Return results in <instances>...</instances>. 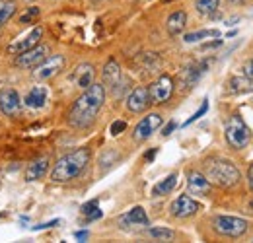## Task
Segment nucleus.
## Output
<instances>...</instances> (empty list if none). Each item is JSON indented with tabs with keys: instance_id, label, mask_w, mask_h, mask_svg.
<instances>
[{
	"instance_id": "1",
	"label": "nucleus",
	"mask_w": 253,
	"mask_h": 243,
	"mask_svg": "<svg viewBox=\"0 0 253 243\" xmlns=\"http://www.w3.org/2000/svg\"><path fill=\"white\" fill-rule=\"evenodd\" d=\"M103 101H105V86L92 84L90 88H86L84 93L74 101V105L68 113L70 124L72 126H88L99 113Z\"/></svg>"
},
{
	"instance_id": "2",
	"label": "nucleus",
	"mask_w": 253,
	"mask_h": 243,
	"mask_svg": "<svg viewBox=\"0 0 253 243\" xmlns=\"http://www.w3.org/2000/svg\"><path fill=\"white\" fill-rule=\"evenodd\" d=\"M88 162H90L88 148H78L74 152L66 154V156H63L55 163V167L51 171V179L55 183L72 181V179H76L84 171V167L88 165Z\"/></svg>"
},
{
	"instance_id": "3",
	"label": "nucleus",
	"mask_w": 253,
	"mask_h": 243,
	"mask_svg": "<svg viewBox=\"0 0 253 243\" xmlns=\"http://www.w3.org/2000/svg\"><path fill=\"white\" fill-rule=\"evenodd\" d=\"M240 169L230 160H212L207 163V179L218 187H236L240 183Z\"/></svg>"
},
{
	"instance_id": "4",
	"label": "nucleus",
	"mask_w": 253,
	"mask_h": 243,
	"mask_svg": "<svg viewBox=\"0 0 253 243\" xmlns=\"http://www.w3.org/2000/svg\"><path fill=\"white\" fill-rule=\"evenodd\" d=\"M224 132H226V140H228V144H230L232 148H236V150H242V148H246V146L250 144L252 132H250L248 124L242 121L238 115L232 117V119L228 121Z\"/></svg>"
},
{
	"instance_id": "5",
	"label": "nucleus",
	"mask_w": 253,
	"mask_h": 243,
	"mask_svg": "<svg viewBox=\"0 0 253 243\" xmlns=\"http://www.w3.org/2000/svg\"><path fill=\"white\" fill-rule=\"evenodd\" d=\"M212 228L216 234L226 238H240L248 232V220L238 216H216L212 220Z\"/></svg>"
},
{
	"instance_id": "6",
	"label": "nucleus",
	"mask_w": 253,
	"mask_h": 243,
	"mask_svg": "<svg viewBox=\"0 0 253 243\" xmlns=\"http://www.w3.org/2000/svg\"><path fill=\"white\" fill-rule=\"evenodd\" d=\"M63 68H64V57L63 55H53V57H47L45 61L39 62L33 68V78L37 82H45V80H51L53 76H57Z\"/></svg>"
},
{
	"instance_id": "7",
	"label": "nucleus",
	"mask_w": 253,
	"mask_h": 243,
	"mask_svg": "<svg viewBox=\"0 0 253 243\" xmlns=\"http://www.w3.org/2000/svg\"><path fill=\"white\" fill-rule=\"evenodd\" d=\"M49 57V47L47 45H35L32 49L20 53L16 57V64L22 68H35L39 62H43Z\"/></svg>"
},
{
	"instance_id": "8",
	"label": "nucleus",
	"mask_w": 253,
	"mask_h": 243,
	"mask_svg": "<svg viewBox=\"0 0 253 243\" xmlns=\"http://www.w3.org/2000/svg\"><path fill=\"white\" fill-rule=\"evenodd\" d=\"M173 93V80L169 76H160L158 80L148 88L150 103H166Z\"/></svg>"
},
{
	"instance_id": "9",
	"label": "nucleus",
	"mask_w": 253,
	"mask_h": 243,
	"mask_svg": "<svg viewBox=\"0 0 253 243\" xmlns=\"http://www.w3.org/2000/svg\"><path fill=\"white\" fill-rule=\"evenodd\" d=\"M160 124H162V115H160V113H150V115H146L142 121H138V124L134 126V134H132L134 140L142 142V140L150 138Z\"/></svg>"
},
{
	"instance_id": "10",
	"label": "nucleus",
	"mask_w": 253,
	"mask_h": 243,
	"mask_svg": "<svg viewBox=\"0 0 253 243\" xmlns=\"http://www.w3.org/2000/svg\"><path fill=\"white\" fill-rule=\"evenodd\" d=\"M41 37H43V28H41V26H39V28H33L26 37H22V39L14 41L12 45H8V53H12V55H20V53L32 49V47H35V45H39Z\"/></svg>"
},
{
	"instance_id": "11",
	"label": "nucleus",
	"mask_w": 253,
	"mask_h": 243,
	"mask_svg": "<svg viewBox=\"0 0 253 243\" xmlns=\"http://www.w3.org/2000/svg\"><path fill=\"white\" fill-rule=\"evenodd\" d=\"M197 210H199V202L193 201L189 195L177 197V199L171 202V206H169V212H171V216H175V218H189V216H193Z\"/></svg>"
},
{
	"instance_id": "12",
	"label": "nucleus",
	"mask_w": 253,
	"mask_h": 243,
	"mask_svg": "<svg viewBox=\"0 0 253 243\" xmlns=\"http://www.w3.org/2000/svg\"><path fill=\"white\" fill-rule=\"evenodd\" d=\"M94 76H95L94 66L88 64V62H82V64H78V66L74 68V72L70 74V80L74 82L76 88L86 90V88H90V86L94 84Z\"/></svg>"
},
{
	"instance_id": "13",
	"label": "nucleus",
	"mask_w": 253,
	"mask_h": 243,
	"mask_svg": "<svg viewBox=\"0 0 253 243\" xmlns=\"http://www.w3.org/2000/svg\"><path fill=\"white\" fill-rule=\"evenodd\" d=\"M148 105H150V95H148V88H144V86L134 88L126 97V107L132 113H142Z\"/></svg>"
},
{
	"instance_id": "14",
	"label": "nucleus",
	"mask_w": 253,
	"mask_h": 243,
	"mask_svg": "<svg viewBox=\"0 0 253 243\" xmlns=\"http://www.w3.org/2000/svg\"><path fill=\"white\" fill-rule=\"evenodd\" d=\"M20 107H22V99H20L18 91L12 90V88L0 91V111L4 115L12 117V115H16L20 111Z\"/></svg>"
},
{
	"instance_id": "15",
	"label": "nucleus",
	"mask_w": 253,
	"mask_h": 243,
	"mask_svg": "<svg viewBox=\"0 0 253 243\" xmlns=\"http://www.w3.org/2000/svg\"><path fill=\"white\" fill-rule=\"evenodd\" d=\"M119 224L123 228H144V226H150V220L142 206H134L119 218Z\"/></svg>"
},
{
	"instance_id": "16",
	"label": "nucleus",
	"mask_w": 253,
	"mask_h": 243,
	"mask_svg": "<svg viewBox=\"0 0 253 243\" xmlns=\"http://www.w3.org/2000/svg\"><path fill=\"white\" fill-rule=\"evenodd\" d=\"M191 195H209L211 193V181L201 173V171H191L187 175Z\"/></svg>"
},
{
	"instance_id": "17",
	"label": "nucleus",
	"mask_w": 253,
	"mask_h": 243,
	"mask_svg": "<svg viewBox=\"0 0 253 243\" xmlns=\"http://www.w3.org/2000/svg\"><path fill=\"white\" fill-rule=\"evenodd\" d=\"M119 80H121V68L115 59H109L107 64L103 66V84L107 88H113L119 84Z\"/></svg>"
},
{
	"instance_id": "18",
	"label": "nucleus",
	"mask_w": 253,
	"mask_h": 243,
	"mask_svg": "<svg viewBox=\"0 0 253 243\" xmlns=\"http://www.w3.org/2000/svg\"><path fill=\"white\" fill-rule=\"evenodd\" d=\"M49 169V158H39L32 162L26 169V181H35V179H41Z\"/></svg>"
},
{
	"instance_id": "19",
	"label": "nucleus",
	"mask_w": 253,
	"mask_h": 243,
	"mask_svg": "<svg viewBox=\"0 0 253 243\" xmlns=\"http://www.w3.org/2000/svg\"><path fill=\"white\" fill-rule=\"evenodd\" d=\"M185 24H187V14L183 10H177V12L169 14V18L166 22V28L169 31V35H179L185 30Z\"/></svg>"
},
{
	"instance_id": "20",
	"label": "nucleus",
	"mask_w": 253,
	"mask_h": 243,
	"mask_svg": "<svg viewBox=\"0 0 253 243\" xmlns=\"http://www.w3.org/2000/svg\"><path fill=\"white\" fill-rule=\"evenodd\" d=\"M45 101H47V90H45L43 86H35V88L24 97V103H26L28 107H32V109L43 107Z\"/></svg>"
},
{
	"instance_id": "21",
	"label": "nucleus",
	"mask_w": 253,
	"mask_h": 243,
	"mask_svg": "<svg viewBox=\"0 0 253 243\" xmlns=\"http://www.w3.org/2000/svg\"><path fill=\"white\" fill-rule=\"evenodd\" d=\"M205 68H207V62H201V64H193L189 66L183 74H181V80H183V84H185V88H189L193 86L201 76H203V72H205Z\"/></svg>"
},
{
	"instance_id": "22",
	"label": "nucleus",
	"mask_w": 253,
	"mask_h": 243,
	"mask_svg": "<svg viewBox=\"0 0 253 243\" xmlns=\"http://www.w3.org/2000/svg\"><path fill=\"white\" fill-rule=\"evenodd\" d=\"M175 183H177V175H175V173L168 175L166 179H162L160 183H156V185H154L152 195H154V197H164V195H169V193L173 191Z\"/></svg>"
},
{
	"instance_id": "23",
	"label": "nucleus",
	"mask_w": 253,
	"mask_h": 243,
	"mask_svg": "<svg viewBox=\"0 0 253 243\" xmlns=\"http://www.w3.org/2000/svg\"><path fill=\"white\" fill-rule=\"evenodd\" d=\"M228 91H232V93H246V91H252L253 86H252V80L250 78H232L230 82H228Z\"/></svg>"
},
{
	"instance_id": "24",
	"label": "nucleus",
	"mask_w": 253,
	"mask_h": 243,
	"mask_svg": "<svg viewBox=\"0 0 253 243\" xmlns=\"http://www.w3.org/2000/svg\"><path fill=\"white\" fill-rule=\"evenodd\" d=\"M218 4H220V0H197L195 8L201 16H211L218 10Z\"/></svg>"
},
{
	"instance_id": "25",
	"label": "nucleus",
	"mask_w": 253,
	"mask_h": 243,
	"mask_svg": "<svg viewBox=\"0 0 253 243\" xmlns=\"http://www.w3.org/2000/svg\"><path fill=\"white\" fill-rule=\"evenodd\" d=\"M220 33L216 30H201V31H193V33H187L185 37H183V41L185 43H197V41H203V39H207V37H218Z\"/></svg>"
},
{
	"instance_id": "26",
	"label": "nucleus",
	"mask_w": 253,
	"mask_h": 243,
	"mask_svg": "<svg viewBox=\"0 0 253 243\" xmlns=\"http://www.w3.org/2000/svg\"><path fill=\"white\" fill-rule=\"evenodd\" d=\"M148 236L158 242H169L175 238V232L169 228H148Z\"/></svg>"
},
{
	"instance_id": "27",
	"label": "nucleus",
	"mask_w": 253,
	"mask_h": 243,
	"mask_svg": "<svg viewBox=\"0 0 253 243\" xmlns=\"http://www.w3.org/2000/svg\"><path fill=\"white\" fill-rule=\"evenodd\" d=\"M14 14H16V2H14V0L0 4V28H2L4 24H8V20H10Z\"/></svg>"
},
{
	"instance_id": "28",
	"label": "nucleus",
	"mask_w": 253,
	"mask_h": 243,
	"mask_svg": "<svg viewBox=\"0 0 253 243\" xmlns=\"http://www.w3.org/2000/svg\"><path fill=\"white\" fill-rule=\"evenodd\" d=\"M39 14H41V10H39L37 6L28 8V10L20 16V24H35V22H37V18H39Z\"/></svg>"
},
{
	"instance_id": "29",
	"label": "nucleus",
	"mask_w": 253,
	"mask_h": 243,
	"mask_svg": "<svg viewBox=\"0 0 253 243\" xmlns=\"http://www.w3.org/2000/svg\"><path fill=\"white\" fill-rule=\"evenodd\" d=\"M82 214H84V216H88V220H95V218H99V216H101V210L97 208V201H90V202H86V204L82 206Z\"/></svg>"
},
{
	"instance_id": "30",
	"label": "nucleus",
	"mask_w": 253,
	"mask_h": 243,
	"mask_svg": "<svg viewBox=\"0 0 253 243\" xmlns=\"http://www.w3.org/2000/svg\"><path fill=\"white\" fill-rule=\"evenodd\" d=\"M207 109H209V101L205 99V101H203V105H201V109H199V111H197V113H195L193 117H189V119L185 121V126H187V124H191V122H195L197 119H201V117H203V115L207 113Z\"/></svg>"
},
{
	"instance_id": "31",
	"label": "nucleus",
	"mask_w": 253,
	"mask_h": 243,
	"mask_svg": "<svg viewBox=\"0 0 253 243\" xmlns=\"http://www.w3.org/2000/svg\"><path fill=\"white\" fill-rule=\"evenodd\" d=\"M125 128H126L125 121H115L113 124H111V134H113V136H117V134H121Z\"/></svg>"
},
{
	"instance_id": "32",
	"label": "nucleus",
	"mask_w": 253,
	"mask_h": 243,
	"mask_svg": "<svg viewBox=\"0 0 253 243\" xmlns=\"http://www.w3.org/2000/svg\"><path fill=\"white\" fill-rule=\"evenodd\" d=\"M244 76L253 80V59H250V61L244 64Z\"/></svg>"
},
{
	"instance_id": "33",
	"label": "nucleus",
	"mask_w": 253,
	"mask_h": 243,
	"mask_svg": "<svg viewBox=\"0 0 253 243\" xmlns=\"http://www.w3.org/2000/svg\"><path fill=\"white\" fill-rule=\"evenodd\" d=\"M175 126H177V122H175V121L168 122V124L164 126V130H162V134H164V136H169V134H171V132L175 130Z\"/></svg>"
},
{
	"instance_id": "34",
	"label": "nucleus",
	"mask_w": 253,
	"mask_h": 243,
	"mask_svg": "<svg viewBox=\"0 0 253 243\" xmlns=\"http://www.w3.org/2000/svg\"><path fill=\"white\" fill-rule=\"evenodd\" d=\"M57 224H61V220H53V222H47V224H41V226H33V230L37 232V230H47V228H53V226H57Z\"/></svg>"
},
{
	"instance_id": "35",
	"label": "nucleus",
	"mask_w": 253,
	"mask_h": 243,
	"mask_svg": "<svg viewBox=\"0 0 253 243\" xmlns=\"http://www.w3.org/2000/svg\"><path fill=\"white\" fill-rule=\"evenodd\" d=\"M88 236H90V234H88L86 230H84V232H76V234H74V238H76V240H80V242L88 240Z\"/></svg>"
},
{
	"instance_id": "36",
	"label": "nucleus",
	"mask_w": 253,
	"mask_h": 243,
	"mask_svg": "<svg viewBox=\"0 0 253 243\" xmlns=\"http://www.w3.org/2000/svg\"><path fill=\"white\" fill-rule=\"evenodd\" d=\"M156 152H158V150H156V148H152L150 152H146V154H144V160H146V162H152V160L156 158Z\"/></svg>"
},
{
	"instance_id": "37",
	"label": "nucleus",
	"mask_w": 253,
	"mask_h": 243,
	"mask_svg": "<svg viewBox=\"0 0 253 243\" xmlns=\"http://www.w3.org/2000/svg\"><path fill=\"white\" fill-rule=\"evenodd\" d=\"M218 45H222V41H212V43L203 45V49H212V47H218Z\"/></svg>"
},
{
	"instance_id": "38",
	"label": "nucleus",
	"mask_w": 253,
	"mask_h": 243,
	"mask_svg": "<svg viewBox=\"0 0 253 243\" xmlns=\"http://www.w3.org/2000/svg\"><path fill=\"white\" fill-rule=\"evenodd\" d=\"M250 187H252V191H253V163H252V167H250Z\"/></svg>"
},
{
	"instance_id": "39",
	"label": "nucleus",
	"mask_w": 253,
	"mask_h": 243,
	"mask_svg": "<svg viewBox=\"0 0 253 243\" xmlns=\"http://www.w3.org/2000/svg\"><path fill=\"white\" fill-rule=\"evenodd\" d=\"M234 2H242V0H234Z\"/></svg>"
},
{
	"instance_id": "40",
	"label": "nucleus",
	"mask_w": 253,
	"mask_h": 243,
	"mask_svg": "<svg viewBox=\"0 0 253 243\" xmlns=\"http://www.w3.org/2000/svg\"><path fill=\"white\" fill-rule=\"evenodd\" d=\"M0 216H2V214H0Z\"/></svg>"
}]
</instances>
